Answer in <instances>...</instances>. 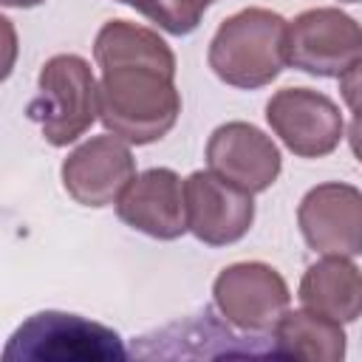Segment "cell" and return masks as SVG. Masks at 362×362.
<instances>
[{"label":"cell","mask_w":362,"mask_h":362,"mask_svg":"<svg viewBox=\"0 0 362 362\" xmlns=\"http://www.w3.org/2000/svg\"><path fill=\"white\" fill-rule=\"evenodd\" d=\"M99 79V122L127 144L164 139L181 113L175 54L153 31L127 20H107L93 40Z\"/></svg>","instance_id":"6da1fadb"},{"label":"cell","mask_w":362,"mask_h":362,"mask_svg":"<svg viewBox=\"0 0 362 362\" xmlns=\"http://www.w3.org/2000/svg\"><path fill=\"white\" fill-rule=\"evenodd\" d=\"M209 3L212 0H127V6H133L150 23H156L167 34H178V37L198 28Z\"/></svg>","instance_id":"9a60e30c"},{"label":"cell","mask_w":362,"mask_h":362,"mask_svg":"<svg viewBox=\"0 0 362 362\" xmlns=\"http://www.w3.org/2000/svg\"><path fill=\"white\" fill-rule=\"evenodd\" d=\"M62 187L82 206H110L136 178L130 144L113 133L93 136L62 161Z\"/></svg>","instance_id":"ba28073f"},{"label":"cell","mask_w":362,"mask_h":362,"mask_svg":"<svg viewBox=\"0 0 362 362\" xmlns=\"http://www.w3.org/2000/svg\"><path fill=\"white\" fill-rule=\"evenodd\" d=\"M187 226L206 246H229L240 240L255 221L252 192L229 184L212 170H195L184 181Z\"/></svg>","instance_id":"30bf717a"},{"label":"cell","mask_w":362,"mask_h":362,"mask_svg":"<svg viewBox=\"0 0 362 362\" xmlns=\"http://www.w3.org/2000/svg\"><path fill=\"white\" fill-rule=\"evenodd\" d=\"M119 3H127V0H119Z\"/></svg>","instance_id":"ffe728a7"},{"label":"cell","mask_w":362,"mask_h":362,"mask_svg":"<svg viewBox=\"0 0 362 362\" xmlns=\"http://www.w3.org/2000/svg\"><path fill=\"white\" fill-rule=\"evenodd\" d=\"M359 57L362 25L339 8H308L288 23V65L311 76H342Z\"/></svg>","instance_id":"8992f818"},{"label":"cell","mask_w":362,"mask_h":362,"mask_svg":"<svg viewBox=\"0 0 362 362\" xmlns=\"http://www.w3.org/2000/svg\"><path fill=\"white\" fill-rule=\"evenodd\" d=\"M348 144L356 156V161L362 164V116H354L351 124H348Z\"/></svg>","instance_id":"e0dca14e"},{"label":"cell","mask_w":362,"mask_h":362,"mask_svg":"<svg viewBox=\"0 0 362 362\" xmlns=\"http://www.w3.org/2000/svg\"><path fill=\"white\" fill-rule=\"evenodd\" d=\"M212 3H215V0H212Z\"/></svg>","instance_id":"44dd1931"},{"label":"cell","mask_w":362,"mask_h":362,"mask_svg":"<svg viewBox=\"0 0 362 362\" xmlns=\"http://www.w3.org/2000/svg\"><path fill=\"white\" fill-rule=\"evenodd\" d=\"M0 3L8 6V8H34V6H40L45 0H0Z\"/></svg>","instance_id":"ac0fdd59"},{"label":"cell","mask_w":362,"mask_h":362,"mask_svg":"<svg viewBox=\"0 0 362 362\" xmlns=\"http://www.w3.org/2000/svg\"><path fill=\"white\" fill-rule=\"evenodd\" d=\"M206 59L221 82L263 88L288 65V23L272 8H240L218 25Z\"/></svg>","instance_id":"7a4b0ae2"},{"label":"cell","mask_w":362,"mask_h":362,"mask_svg":"<svg viewBox=\"0 0 362 362\" xmlns=\"http://www.w3.org/2000/svg\"><path fill=\"white\" fill-rule=\"evenodd\" d=\"M124 342L116 331L107 325H99L93 320H85L79 314H65V311H40L31 314L6 342L3 359H28V362H65V359H79V362H110V359H124Z\"/></svg>","instance_id":"277c9868"},{"label":"cell","mask_w":362,"mask_h":362,"mask_svg":"<svg viewBox=\"0 0 362 362\" xmlns=\"http://www.w3.org/2000/svg\"><path fill=\"white\" fill-rule=\"evenodd\" d=\"M339 90L345 105L354 110V116H362V57L339 76Z\"/></svg>","instance_id":"2e32d148"},{"label":"cell","mask_w":362,"mask_h":362,"mask_svg":"<svg viewBox=\"0 0 362 362\" xmlns=\"http://www.w3.org/2000/svg\"><path fill=\"white\" fill-rule=\"evenodd\" d=\"M28 119L54 147H68L99 119V82L90 62L76 54L51 57L37 76V96L28 105Z\"/></svg>","instance_id":"3957f363"},{"label":"cell","mask_w":362,"mask_h":362,"mask_svg":"<svg viewBox=\"0 0 362 362\" xmlns=\"http://www.w3.org/2000/svg\"><path fill=\"white\" fill-rule=\"evenodd\" d=\"M300 303L337 322L362 317V272L342 255H325L311 263L300 280Z\"/></svg>","instance_id":"4fadbf2b"},{"label":"cell","mask_w":362,"mask_h":362,"mask_svg":"<svg viewBox=\"0 0 362 362\" xmlns=\"http://www.w3.org/2000/svg\"><path fill=\"white\" fill-rule=\"evenodd\" d=\"M206 164L215 175L246 192L269 189L283 167L277 144L249 122H226L206 141Z\"/></svg>","instance_id":"8fae6325"},{"label":"cell","mask_w":362,"mask_h":362,"mask_svg":"<svg viewBox=\"0 0 362 362\" xmlns=\"http://www.w3.org/2000/svg\"><path fill=\"white\" fill-rule=\"evenodd\" d=\"M274 136L300 158H322L337 150L345 122L334 99L311 88H283L266 105Z\"/></svg>","instance_id":"52a82bcc"},{"label":"cell","mask_w":362,"mask_h":362,"mask_svg":"<svg viewBox=\"0 0 362 362\" xmlns=\"http://www.w3.org/2000/svg\"><path fill=\"white\" fill-rule=\"evenodd\" d=\"M339 3H362V0H339Z\"/></svg>","instance_id":"d6986e66"},{"label":"cell","mask_w":362,"mask_h":362,"mask_svg":"<svg viewBox=\"0 0 362 362\" xmlns=\"http://www.w3.org/2000/svg\"><path fill=\"white\" fill-rule=\"evenodd\" d=\"M274 351L280 356L311 362H339L345 356L342 322L305 305L297 311H286L274 325Z\"/></svg>","instance_id":"5bb4252c"},{"label":"cell","mask_w":362,"mask_h":362,"mask_svg":"<svg viewBox=\"0 0 362 362\" xmlns=\"http://www.w3.org/2000/svg\"><path fill=\"white\" fill-rule=\"evenodd\" d=\"M212 297L226 322L252 334L274 331L291 300L283 274L260 260H243L221 269L212 283Z\"/></svg>","instance_id":"5b68a950"},{"label":"cell","mask_w":362,"mask_h":362,"mask_svg":"<svg viewBox=\"0 0 362 362\" xmlns=\"http://www.w3.org/2000/svg\"><path fill=\"white\" fill-rule=\"evenodd\" d=\"M116 215L130 229H139L156 240H175L187 226L184 181L170 167H153L139 173L116 201Z\"/></svg>","instance_id":"7c38bea8"},{"label":"cell","mask_w":362,"mask_h":362,"mask_svg":"<svg viewBox=\"0 0 362 362\" xmlns=\"http://www.w3.org/2000/svg\"><path fill=\"white\" fill-rule=\"evenodd\" d=\"M297 223L320 255H362V189L342 181L311 187L297 206Z\"/></svg>","instance_id":"9c48e42d"}]
</instances>
